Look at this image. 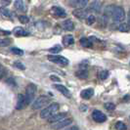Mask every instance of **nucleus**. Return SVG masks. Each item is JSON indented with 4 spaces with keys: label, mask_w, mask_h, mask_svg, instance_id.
Segmentation results:
<instances>
[{
    "label": "nucleus",
    "mask_w": 130,
    "mask_h": 130,
    "mask_svg": "<svg viewBox=\"0 0 130 130\" xmlns=\"http://www.w3.org/2000/svg\"><path fill=\"white\" fill-rule=\"evenodd\" d=\"M105 14L108 17H111L116 23H121L125 19L124 10L119 6H108L105 10Z\"/></svg>",
    "instance_id": "nucleus-1"
},
{
    "label": "nucleus",
    "mask_w": 130,
    "mask_h": 130,
    "mask_svg": "<svg viewBox=\"0 0 130 130\" xmlns=\"http://www.w3.org/2000/svg\"><path fill=\"white\" fill-rule=\"evenodd\" d=\"M60 109V105L58 103H52L51 105L47 106L45 109H43L41 112H40V117L44 118V119H48L50 117H52L53 115H55Z\"/></svg>",
    "instance_id": "nucleus-2"
},
{
    "label": "nucleus",
    "mask_w": 130,
    "mask_h": 130,
    "mask_svg": "<svg viewBox=\"0 0 130 130\" xmlns=\"http://www.w3.org/2000/svg\"><path fill=\"white\" fill-rule=\"evenodd\" d=\"M50 102H51V98L45 96V95H41L33 102L32 109L33 110H39L43 107H46V105H48Z\"/></svg>",
    "instance_id": "nucleus-3"
},
{
    "label": "nucleus",
    "mask_w": 130,
    "mask_h": 130,
    "mask_svg": "<svg viewBox=\"0 0 130 130\" xmlns=\"http://www.w3.org/2000/svg\"><path fill=\"white\" fill-rule=\"evenodd\" d=\"M36 91H37V87H36L35 84L30 83V84H28L26 86V94H25V95H26V100H27L28 105L33 101V99L35 97V94H36Z\"/></svg>",
    "instance_id": "nucleus-4"
},
{
    "label": "nucleus",
    "mask_w": 130,
    "mask_h": 130,
    "mask_svg": "<svg viewBox=\"0 0 130 130\" xmlns=\"http://www.w3.org/2000/svg\"><path fill=\"white\" fill-rule=\"evenodd\" d=\"M48 60L52 63H55V64H58V65L61 66H68L69 65V60L63 56H59V55H49L48 57Z\"/></svg>",
    "instance_id": "nucleus-5"
},
{
    "label": "nucleus",
    "mask_w": 130,
    "mask_h": 130,
    "mask_svg": "<svg viewBox=\"0 0 130 130\" xmlns=\"http://www.w3.org/2000/svg\"><path fill=\"white\" fill-rule=\"evenodd\" d=\"M72 122V118H63L62 120L60 121H57V122H54L51 125V128L54 130H59V129H62V128H65L67 126H69L70 124Z\"/></svg>",
    "instance_id": "nucleus-6"
},
{
    "label": "nucleus",
    "mask_w": 130,
    "mask_h": 130,
    "mask_svg": "<svg viewBox=\"0 0 130 130\" xmlns=\"http://www.w3.org/2000/svg\"><path fill=\"white\" fill-rule=\"evenodd\" d=\"M92 118L98 122V123H103L107 120V117L106 115H104L101 111H98V110H94L92 112Z\"/></svg>",
    "instance_id": "nucleus-7"
},
{
    "label": "nucleus",
    "mask_w": 130,
    "mask_h": 130,
    "mask_svg": "<svg viewBox=\"0 0 130 130\" xmlns=\"http://www.w3.org/2000/svg\"><path fill=\"white\" fill-rule=\"evenodd\" d=\"M28 105L27 100L26 98V95L23 94H19L18 98H17V105H16V110H23L25 109L26 106Z\"/></svg>",
    "instance_id": "nucleus-8"
},
{
    "label": "nucleus",
    "mask_w": 130,
    "mask_h": 130,
    "mask_svg": "<svg viewBox=\"0 0 130 130\" xmlns=\"http://www.w3.org/2000/svg\"><path fill=\"white\" fill-rule=\"evenodd\" d=\"M89 0H71L70 5L75 9H83L87 6Z\"/></svg>",
    "instance_id": "nucleus-9"
},
{
    "label": "nucleus",
    "mask_w": 130,
    "mask_h": 130,
    "mask_svg": "<svg viewBox=\"0 0 130 130\" xmlns=\"http://www.w3.org/2000/svg\"><path fill=\"white\" fill-rule=\"evenodd\" d=\"M53 86H54V88H55V89H57L60 93H62L65 97L69 98V99L72 97L71 92H70V90H69L66 86H64V85H62V84H54Z\"/></svg>",
    "instance_id": "nucleus-10"
},
{
    "label": "nucleus",
    "mask_w": 130,
    "mask_h": 130,
    "mask_svg": "<svg viewBox=\"0 0 130 130\" xmlns=\"http://www.w3.org/2000/svg\"><path fill=\"white\" fill-rule=\"evenodd\" d=\"M51 13L57 18H65L67 16V13H66L65 10L63 8H60V7L57 6H54L51 8Z\"/></svg>",
    "instance_id": "nucleus-11"
},
{
    "label": "nucleus",
    "mask_w": 130,
    "mask_h": 130,
    "mask_svg": "<svg viewBox=\"0 0 130 130\" xmlns=\"http://www.w3.org/2000/svg\"><path fill=\"white\" fill-rule=\"evenodd\" d=\"M67 117V112H59V113H55L53 115L52 117H50L48 118V121L50 123H54V122H57V121H60L62 120L63 118H65Z\"/></svg>",
    "instance_id": "nucleus-12"
},
{
    "label": "nucleus",
    "mask_w": 130,
    "mask_h": 130,
    "mask_svg": "<svg viewBox=\"0 0 130 130\" xmlns=\"http://www.w3.org/2000/svg\"><path fill=\"white\" fill-rule=\"evenodd\" d=\"M90 10H86L85 8L83 9H76L75 11H73V15L76 17V18H79V19H86L87 16L89 15L88 12Z\"/></svg>",
    "instance_id": "nucleus-13"
},
{
    "label": "nucleus",
    "mask_w": 130,
    "mask_h": 130,
    "mask_svg": "<svg viewBox=\"0 0 130 130\" xmlns=\"http://www.w3.org/2000/svg\"><path fill=\"white\" fill-rule=\"evenodd\" d=\"M94 95V89L93 88H87V89H84L82 90L81 93H80V96L82 99H85V100H88L90 99Z\"/></svg>",
    "instance_id": "nucleus-14"
},
{
    "label": "nucleus",
    "mask_w": 130,
    "mask_h": 130,
    "mask_svg": "<svg viewBox=\"0 0 130 130\" xmlns=\"http://www.w3.org/2000/svg\"><path fill=\"white\" fill-rule=\"evenodd\" d=\"M80 44L82 47H85V48H91L93 46V37H90V38L82 37L80 39Z\"/></svg>",
    "instance_id": "nucleus-15"
},
{
    "label": "nucleus",
    "mask_w": 130,
    "mask_h": 130,
    "mask_svg": "<svg viewBox=\"0 0 130 130\" xmlns=\"http://www.w3.org/2000/svg\"><path fill=\"white\" fill-rule=\"evenodd\" d=\"M14 34L18 37H21V36H27L28 35V32L26 31L25 28L21 27V26H17L14 28Z\"/></svg>",
    "instance_id": "nucleus-16"
},
{
    "label": "nucleus",
    "mask_w": 130,
    "mask_h": 130,
    "mask_svg": "<svg viewBox=\"0 0 130 130\" xmlns=\"http://www.w3.org/2000/svg\"><path fill=\"white\" fill-rule=\"evenodd\" d=\"M62 27L67 30V31H72V29L74 28V25L72 23V21L71 20H66L65 22L62 23Z\"/></svg>",
    "instance_id": "nucleus-17"
},
{
    "label": "nucleus",
    "mask_w": 130,
    "mask_h": 130,
    "mask_svg": "<svg viewBox=\"0 0 130 130\" xmlns=\"http://www.w3.org/2000/svg\"><path fill=\"white\" fill-rule=\"evenodd\" d=\"M15 8L20 12H26V6L23 0H16L15 1Z\"/></svg>",
    "instance_id": "nucleus-18"
},
{
    "label": "nucleus",
    "mask_w": 130,
    "mask_h": 130,
    "mask_svg": "<svg viewBox=\"0 0 130 130\" xmlns=\"http://www.w3.org/2000/svg\"><path fill=\"white\" fill-rule=\"evenodd\" d=\"M63 43H64V45L65 46L72 45V44L74 43V38H73V36L71 35V34H67V35H65L64 38H63Z\"/></svg>",
    "instance_id": "nucleus-19"
},
{
    "label": "nucleus",
    "mask_w": 130,
    "mask_h": 130,
    "mask_svg": "<svg viewBox=\"0 0 130 130\" xmlns=\"http://www.w3.org/2000/svg\"><path fill=\"white\" fill-rule=\"evenodd\" d=\"M75 75H76L77 77L81 78V79H85V78L88 77V71L85 70V69H83V70H79L78 72H76Z\"/></svg>",
    "instance_id": "nucleus-20"
},
{
    "label": "nucleus",
    "mask_w": 130,
    "mask_h": 130,
    "mask_svg": "<svg viewBox=\"0 0 130 130\" xmlns=\"http://www.w3.org/2000/svg\"><path fill=\"white\" fill-rule=\"evenodd\" d=\"M100 8H101V4L98 2V1H95L93 2L90 6V11H95V12H99L100 11Z\"/></svg>",
    "instance_id": "nucleus-21"
},
{
    "label": "nucleus",
    "mask_w": 130,
    "mask_h": 130,
    "mask_svg": "<svg viewBox=\"0 0 130 130\" xmlns=\"http://www.w3.org/2000/svg\"><path fill=\"white\" fill-rule=\"evenodd\" d=\"M109 74H110V72H108V71H101V72H99V74H98V76L100 79H102V80H105V79H107V78L109 77Z\"/></svg>",
    "instance_id": "nucleus-22"
},
{
    "label": "nucleus",
    "mask_w": 130,
    "mask_h": 130,
    "mask_svg": "<svg viewBox=\"0 0 130 130\" xmlns=\"http://www.w3.org/2000/svg\"><path fill=\"white\" fill-rule=\"evenodd\" d=\"M86 23H87V25H89V26H91L93 25L94 23H95V21H96V18H95V16L94 15H88L87 16V18H86Z\"/></svg>",
    "instance_id": "nucleus-23"
},
{
    "label": "nucleus",
    "mask_w": 130,
    "mask_h": 130,
    "mask_svg": "<svg viewBox=\"0 0 130 130\" xmlns=\"http://www.w3.org/2000/svg\"><path fill=\"white\" fill-rule=\"evenodd\" d=\"M118 29L122 32H127V31H129L130 27L128 26V24H120L118 26Z\"/></svg>",
    "instance_id": "nucleus-24"
},
{
    "label": "nucleus",
    "mask_w": 130,
    "mask_h": 130,
    "mask_svg": "<svg viewBox=\"0 0 130 130\" xmlns=\"http://www.w3.org/2000/svg\"><path fill=\"white\" fill-rule=\"evenodd\" d=\"M116 129L117 130H127V126L126 124H124L121 121H118L116 123Z\"/></svg>",
    "instance_id": "nucleus-25"
},
{
    "label": "nucleus",
    "mask_w": 130,
    "mask_h": 130,
    "mask_svg": "<svg viewBox=\"0 0 130 130\" xmlns=\"http://www.w3.org/2000/svg\"><path fill=\"white\" fill-rule=\"evenodd\" d=\"M61 50H62V47H61V46L55 45L54 47H52V48H50V49H49V52L52 53V54H58Z\"/></svg>",
    "instance_id": "nucleus-26"
},
{
    "label": "nucleus",
    "mask_w": 130,
    "mask_h": 130,
    "mask_svg": "<svg viewBox=\"0 0 130 130\" xmlns=\"http://www.w3.org/2000/svg\"><path fill=\"white\" fill-rule=\"evenodd\" d=\"M11 51H12V53H14L15 55H18V56L24 55V51H23L22 49H20V48H17V47H13V48L11 49Z\"/></svg>",
    "instance_id": "nucleus-27"
},
{
    "label": "nucleus",
    "mask_w": 130,
    "mask_h": 130,
    "mask_svg": "<svg viewBox=\"0 0 130 130\" xmlns=\"http://www.w3.org/2000/svg\"><path fill=\"white\" fill-rule=\"evenodd\" d=\"M105 109L107 111H113L116 109V105L113 103H106L105 104Z\"/></svg>",
    "instance_id": "nucleus-28"
},
{
    "label": "nucleus",
    "mask_w": 130,
    "mask_h": 130,
    "mask_svg": "<svg viewBox=\"0 0 130 130\" xmlns=\"http://www.w3.org/2000/svg\"><path fill=\"white\" fill-rule=\"evenodd\" d=\"M1 14H2V16H4L5 18H11V12L9 11V10H7L5 8H2L1 9Z\"/></svg>",
    "instance_id": "nucleus-29"
},
{
    "label": "nucleus",
    "mask_w": 130,
    "mask_h": 130,
    "mask_svg": "<svg viewBox=\"0 0 130 130\" xmlns=\"http://www.w3.org/2000/svg\"><path fill=\"white\" fill-rule=\"evenodd\" d=\"M14 66H15L17 69H19V70H22V71L26 70V67L23 65L21 62H15V63H14Z\"/></svg>",
    "instance_id": "nucleus-30"
},
{
    "label": "nucleus",
    "mask_w": 130,
    "mask_h": 130,
    "mask_svg": "<svg viewBox=\"0 0 130 130\" xmlns=\"http://www.w3.org/2000/svg\"><path fill=\"white\" fill-rule=\"evenodd\" d=\"M19 21L23 24H27L28 23V18L26 16H19Z\"/></svg>",
    "instance_id": "nucleus-31"
},
{
    "label": "nucleus",
    "mask_w": 130,
    "mask_h": 130,
    "mask_svg": "<svg viewBox=\"0 0 130 130\" xmlns=\"http://www.w3.org/2000/svg\"><path fill=\"white\" fill-rule=\"evenodd\" d=\"M10 39H1V46H7L10 44Z\"/></svg>",
    "instance_id": "nucleus-32"
},
{
    "label": "nucleus",
    "mask_w": 130,
    "mask_h": 130,
    "mask_svg": "<svg viewBox=\"0 0 130 130\" xmlns=\"http://www.w3.org/2000/svg\"><path fill=\"white\" fill-rule=\"evenodd\" d=\"M7 84L9 85H12V86H17V84H16V82H15V80H14V78H8L6 80Z\"/></svg>",
    "instance_id": "nucleus-33"
},
{
    "label": "nucleus",
    "mask_w": 130,
    "mask_h": 130,
    "mask_svg": "<svg viewBox=\"0 0 130 130\" xmlns=\"http://www.w3.org/2000/svg\"><path fill=\"white\" fill-rule=\"evenodd\" d=\"M51 78V80H55V81H60V78H58L57 76H55V75H51L50 76Z\"/></svg>",
    "instance_id": "nucleus-34"
},
{
    "label": "nucleus",
    "mask_w": 130,
    "mask_h": 130,
    "mask_svg": "<svg viewBox=\"0 0 130 130\" xmlns=\"http://www.w3.org/2000/svg\"><path fill=\"white\" fill-rule=\"evenodd\" d=\"M66 130H79V129H78V127H76V126H72V127H70V128H68V129Z\"/></svg>",
    "instance_id": "nucleus-35"
},
{
    "label": "nucleus",
    "mask_w": 130,
    "mask_h": 130,
    "mask_svg": "<svg viewBox=\"0 0 130 130\" xmlns=\"http://www.w3.org/2000/svg\"><path fill=\"white\" fill-rule=\"evenodd\" d=\"M127 19H128V23H127V24H128V26H129V27H130V10H129V12H128V18H127Z\"/></svg>",
    "instance_id": "nucleus-36"
},
{
    "label": "nucleus",
    "mask_w": 130,
    "mask_h": 130,
    "mask_svg": "<svg viewBox=\"0 0 130 130\" xmlns=\"http://www.w3.org/2000/svg\"></svg>",
    "instance_id": "nucleus-37"
}]
</instances>
